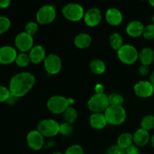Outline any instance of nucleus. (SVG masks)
Returning <instances> with one entry per match:
<instances>
[{
    "instance_id": "obj_1",
    "label": "nucleus",
    "mask_w": 154,
    "mask_h": 154,
    "mask_svg": "<svg viewBox=\"0 0 154 154\" xmlns=\"http://www.w3.org/2000/svg\"><path fill=\"white\" fill-rule=\"evenodd\" d=\"M35 84V77L29 72L17 73L11 78L8 88L11 95L14 97L22 98L25 96Z\"/></svg>"
},
{
    "instance_id": "obj_2",
    "label": "nucleus",
    "mask_w": 154,
    "mask_h": 154,
    "mask_svg": "<svg viewBox=\"0 0 154 154\" xmlns=\"http://www.w3.org/2000/svg\"><path fill=\"white\" fill-rule=\"evenodd\" d=\"M106 117L108 124L119 126L126 121V109L123 106H116V105H109L106 111L104 112Z\"/></svg>"
},
{
    "instance_id": "obj_3",
    "label": "nucleus",
    "mask_w": 154,
    "mask_h": 154,
    "mask_svg": "<svg viewBox=\"0 0 154 154\" xmlns=\"http://www.w3.org/2000/svg\"><path fill=\"white\" fill-rule=\"evenodd\" d=\"M117 55L121 63L128 66H131L135 64L138 60L139 52L135 46L126 44L123 45L117 51Z\"/></svg>"
},
{
    "instance_id": "obj_4",
    "label": "nucleus",
    "mask_w": 154,
    "mask_h": 154,
    "mask_svg": "<svg viewBox=\"0 0 154 154\" xmlns=\"http://www.w3.org/2000/svg\"><path fill=\"white\" fill-rule=\"evenodd\" d=\"M62 14L67 20L71 22H79L84 19V9L82 5L78 3H69L63 7Z\"/></svg>"
},
{
    "instance_id": "obj_5",
    "label": "nucleus",
    "mask_w": 154,
    "mask_h": 154,
    "mask_svg": "<svg viewBox=\"0 0 154 154\" xmlns=\"http://www.w3.org/2000/svg\"><path fill=\"white\" fill-rule=\"evenodd\" d=\"M60 124L52 118L41 120L37 126V130L46 138H53L60 134Z\"/></svg>"
},
{
    "instance_id": "obj_6",
    "label": "nucleus",
    "mask_w": 154,
    "mask_h": 154,
    "mask_svg": "<svg viewBox=\"0 0 154 154\" xmlns=\"http://www.w3.org/2000/svg\"><path fill=\"white\" fill-rule=\"evenodd\" d=\"M108 96L105 93L96 94L91 96L87 102L88 109L92 113H104L109 107Z\"/></svg>"
},
{
    "instance_id": "obj_7",
    "label": "nucleus",
    "mask_w": 154,
    "mask_h": 154,
    "mask_svg": "<svg viewBox=\"0 0 154 154\" xmlns=\"http://www.w3.org/2000/svg\"><path fill=\"white\" fill-rule=\"evenodd\" d=\"M57 17V11L53 5H45L37 11L35 14L36 22L38 24L45 26L54 22Z\"/></svg>"
},
{
    "instance_id": "obj_8",
    "label": "nucleus",
    "mask_w": 154,
    "mask_h": 154,
    "mask_svg": "<svg viewBox=\"0 0 154 154\" xmlns=\"http://www.w3.org/2000/svg\"><path fill=\"white\" fill-rule=\"evenodd\" d=\"M69 107L67 98L60 95L51 96L47 102V108L54 114H63Z\"/></svg>"
},
{
    "instance_id": "obj_9",
    "label": "nucleus",
    "mask_w": 154,
    "mask_h": 154,
    "mask_svg": "<svg viewBox=\"0 0 154 154\" xmlns=\"http://www.w3.org/2000/svg\"><path fill=\"white\" fill-rule=\"evenodd\" d=\"M44 68L47 73L50 75H56L60 73L63 67L62 60L57 54H50L47 55L43 62Z\"/></svg>"
},
{
    "instance_id": "obj_10",
    "label": "nucleus",
    "mask_w": 154,
    "mask_h": 154,
    "mask_svg": "<svg viewBox=\"0 0 154 154\" xmlns=\"http://www.w3.org/2000/svg\"><path fill=\"white\" fill-rule=\"evenodd\" d=\"M15 48L20 51V53L29 52L34 47V38L25 31L20 32L14 38Z\"/></svg>"
},
{
    "instance_id": "obj_11",
    "label": "nucleus",
    "mask_w": 154,
    "mask_h": 154,
    "mask_svg": "<svg viewBox=\"0 0 154 154\" xmlns=\"http://www.w3.org/2000/svg\"><path fill=\"white\" fill-rule=\"evenodd\" d=\"M45 143V137L37 129L29 131L26 135V144L32 150L35 151L42 150Z\"/></svg>"
},
{
    "instance_id": "obj_12",
    "label": "nucleus",
    "mask_w": 154,
    "mask_h": 154,
    "mask_svg": "<svg viewBox=\"0 0 154 154\" xmlns=\"http://www.w3.org/2000/svg\"><path fill=\"white\" fill-rule=\"evenodd\" d=\"M102 20V14L98 8H91L85 11L84 21L86 25L90 28H93L100 24Z\"/></svg>"
},
{
    "instance_id": "obj_13",
    "label": "nucleus",
    "mask_w": 154,
    "mask_h": 154,
    "mask_svg": "<svg viewBox=\"0 0 154 154\" xmlns=\"http://www.w3.org/2000/svg\"><path fill=\"white\" fill-rule=\"evenodd\" d=\"M134 93L138 97L147 99L154 93V87L149 81H139L134 85Z\"/></svg>"
},
{
    "instance_id": "obj_14",
    "label": "nucleus",
    "mask_w": 154,
    "mask_h": 154,
    "mask_svg": "<svg viewBox=\"0 0 154 154\" xmlns=\"http://www.w3.org/2000/svg\"><path fill=\"white\" fill-rule=\"evenodd\" d=\"M17 50L10 45L0 47V64L10 65L15 63L17 57Z\"/></svg>"
},
{
    "instance_id": "obj_15",
    "label": "nucleus",
    "mask_w": 154,
    "mask_h": 154,
    "mask_svg": "<svg viewBox=\"0 0 154 154\" xmlns=\"http://www.w3.org/2000/svg\"><path fill=\"white\" fill-rule=\"evenodd\" d=\"M106 22L111 26H118L123 20V15L121 11L117 8H110L105 14Z\"/></svg>"
},
{
    "instance_id": "obj_16",
    "label": "nucleus",
    "mask_w": 154,
    "mask_h": 154,
    "mask_svg": "<svg viewBox=\"0 0 154 154\" xmlns=\"http://www.w3.org/2000/svg\"><path fill=\"white\" fill-rule=\"evenodd\" d=\"M29 56L32 63L39 64L45 61L47 57L46 51L42 45H34V47L29 52Z\"/></svg>"
},
{
    "instance_id": "obj_17",
    "label": "nucleus",
    "mask_w": 154,
    "mask_h": 154,
    "mask_svg": "<svg viewBox=\"0 0 154 154\" xmlns=\"http://www.w3.org/2000/svg\"><path fill=\"white\" fill-rule=\"evenodd\" d=\"M144 29V26L141 21L132 20L126 25V32L129 37L136 38L143 35Z\"/></svg>"
},
{
    "instance_id": "obj_18",
    "label": "nucleus",
    "mask_w": 154,
    "mask_h": 154,
    "mask_svg": "<svg viewBox=\"0 0 154 154\" xmlns=\"http://www.w3.org/2000/svg\"><path fill=\"white\" fill-rule=\"evenodd\" d=\"M89 123L90 126L96 130H102L108 125L104 113H92L89 118Z\"/></svg>"
},
{
    "instance_id": "obj_19",
    "label": "nucleus",
    "mask_w": 154,
    "mask_h": 154,
    "mask_svg": "<svg viewBox=\"0 0 154 154\" xmlns=\"http://www.w3.org/2000/svg\"><path fill=\"white\" fill-rule=\"evenodd\" d=\"M133 143L137 147H144L150 142V132L147 130L139 128L133 134Z\"/></svg>"
},
{
    "instance_id": "obj_20",
    "label": "nucleus",
    "mask_w": 154,
    "mask_h": 154,
    "mask_svg": "<svg viewBox=\"0 0 154 154\" xmlns=\"http://www.w3.org/2000/svg\"><path fill=\"white\" fill-rule=\"evenodd\" d=\"M93 39L91 35L87 32H81L77 35L74 38V45L77 48L84 50L91 45Z\"/></svg>"
},
{
    "instance_id": "obj_21",
    "label": "nucleus",
    "mask_w": 154,
    "mask_h": 154,
    "mask_svg": "<svg viewBox=\"0 0 154 154\" xmlns=\"http://www.w3.org/2000/svg\"><path fill=\"white\" fill-rule=\"evenodd\" d=\"M138 60L141 65L150 66L154 61V51L149 47L142 48L139 51Z\"/></svg>"
},
{
    "instance_id": "obj_22",
    "label": "nucleus",
    "mask_w": 154,
    "mask_h": 154,
    "mask_svg": "<svg viewBox=\"0 0 154 154\" xmlns=\"http://www.w3.org/2000/svg\"><path fill=\"white\" fill-rule=\"evenodd\" d=\"M132 144H134L133 135L130 132H123L119 135L117 141V145H118L120 148L126 150Z\"/></svg>"
},
{
    "instance_id": "obj_23",
    "label": "nucleus",
    "mask_w": 154,
    "mask_h": 154,
    "mask_svg": "<svg viewBox=\"0 0 154 154\" xmlns=\"http://www.w3.org/2000/svg\"><path fill=\"white\" fill-rule=\"evenodd\" d=\"M89 67L90 71L96 75H103L106 71V64L103 60L100 59H94L91 60Z\"/></svg>"
},
{
    "instance_id": "obj_24",
    "label": "nucleus",
    "mask_w": 154,
    "mask_h": 154,
    "mask_svg": "<svg viewBox=\"0 0 154 154\" xmlns=\"http://www.w3.org/2000/svg\"><path fill=\"white\" fill-rule=\"evenodd\" d=\"M109 44L111 48L117 51L123 45V36L118 32H114L110 35Z\"/></svg>"
},
{
    "instance_id": "obj_25",
    "label": "nucleus",
    "mask_w": 154,
    "mask_h": 154,
    "mask_svg": "<svg viewBox=\"0 0 154 154\" xmlns=\"http://www.w3.org/2000/svg\"><path fill=\"white\" fill-rule=\"evenodd\" d=\"M63 119H64L65 122L70 124H73L75 123L78 117V113L77 110L75 109L74 107L69 106L67 109L66 110L64 113L63 114Z\"/></svg>"
},
{
    "instance_id": "obj_26",
    "label": "nucleus",
    "mask_w": 154,
    "mask_h": 154,
    "mask_svg": "<svg viewBox=\"0 0 154 154\" xmlns=\"http://www.w3.org/2000/svg\"><path fill=\"white\" fill-rule=\"evenodd\" d=\"M141 128L148 132L154 129V116L147 114L141 120Z\"/></svg>"
},
{
    "instance_id": "obj_27",
    "label": "nucleus",
    "mask_w": 154,
    "mask_h": 154,
    "mask_svg": "<svg viewBox=\"0 0 154 154\" xmlns=\"http://www.w3.org/2000/svg\"><path fill=\"white\" fill-rule=\"evenodd\" d=\"M15 63L20 68H26L31 63L29 56L27 53H20L17 54Z\"/></svg>"
},
{
    "instance_id": "obj_28",
    "label": "nucleus",
    "mask_w": 154,
    "mask_h": 154,
    "mask_svg": "<svg viewBox=\"0 0 154 154\" xmlns=\"http://www.w3.org/2000/svg\"><path fill=\"white\" fill-rule=\"evenodd\" d=\"M108 96L110 105L123 106V104L124 102V98L121 94L117 93H112L108 95Z\"/></svg>"
},
{
    "instance_id": "obj_29",
    "label": "nucleus",
    "mask_w": 154,
    "mask_h": 154,
    "mask_svg": "<svg viewBox=\"0 0 154 154\" xmlns=\"http://www.w3.org/2000/svg\"><path fill=\"white\" fill-rule=\"evenodd\" d=\"M74 129L73 126L70 123H68L66 122L60 123V134L63 136L69 137L73 134Z\"/></svg>"
},
{
    "instance_id": "obj_30",
    "label": "nucleus",
    "mask_w": 154,
    "mask_h": 154,
    "mask_svg": "<svg viewBox=\"0 0 154 154\" xmlns=\"http://www.w3.org/2000/svg\"><path fill=\"white\" fill-rule=\"evenodd\" d=\"M11 22L8 17L0 15V35L7 32L11 28Z\"/></svg>"
},
{
    "instance_id": "obj_31",
    "label": "nucleus",
    "mask_w": 154,
    "mask_h": 154,
    "mask_svg": "<svg viewBox=\"0 0 154 154\" xmlns=\"http://www.w3.org/2000/svg\"><path fill=\"white\" fill-rule=\"evenodd\" d=\"M24 31L29 34L30 35L33 36L38 32V24L37 22L35 21H29L27 23L25 26V29Z\"/></svg>"
},
{
    "instance_id": "obj_32",
    "label": "nucleus",
    "mask_w": 154,
    "mask_h": 154,
    "mask_svg": "<svg viewBox=\"0 0 154 154\" xmlns=\"http://www.w3.org/2000/svg\"><path fill=\"white\" fill-rule=\"evenodd\" d=\"M143 37L147 40H153L154 39V25L150 23L144 26Z\"/></svg>"
},
{
    "instance_id": "obj_33",
    "label": "nucleus",
    "mask_w": 154,
    "mask_h": 154,
    "mask_svg": "<svg viewBox=\"0 0 154 154\" xmlns=\"http://www.w3.org/2000/svg\"><path fill=\"white\" fill-rule=\"evenodd\" d=\"M64 154H84V148L80 144H72L66 149Z\"/></svg>"
},
{
    "instance_id": "obj_34",
    "label": "nucleus",
    "mask_w": 154,
    "mask_h": 154,
    "mask_svg": "<svg viewBox=\"0 0 154 154\" xmlns=\"http://www.w3.org/2000/svg\"><path fill=\"white\" fill-rule=\"evenodd\" d=\"M11 96V92L8 87L0 85V103L6 102Z\"/></svg>"
},
{
    "instance_id": "obj_35",
    "label": "nucleus",
    "mask_w": 154,
    "mask_h": 154,
    "mask_svg": "<svg viewBox=\"0 0 154 154\" xmlns=\"http://www.w3.org/2000/svg\"><path fill=\"white\" fill-rule=\"evenodd\" d=\"M107 154H126V151L123 149L120 148L118 145L114 144L108 149Z\"/></svg>"
},
{
    "instance_id": "obj_36",
    "label": "nucleus",
    "mask_w": 154,
    "mask_h": 154,
    "mask_svg": "<svg viewBox=\"0 0 154 154\" xmlns=\"http://www.w3.org/2000/svg\"><path fill=\"white\" fill-rule=\"evenodd\" d=\"M138 72L139 74L142 76H146V75L150 74V67L148 66H144V65H141L138 68Z\"/></svg>"
},
{
    "instance_id": "obj_37",
    "label": "nucleus",
    "mask_w": 154,
    "mask_h": 154,
    "mask_svg": "<svg viewBox=\"0 0 154 154\" xmlns=\"http://www.w3.org/2000/svg\"><path fill=\"white\" fill-rule=\"evenodd\" d=\"M125 151H126V154H140L138 147H137L135 144L131 145Z\"/></svg>"
},
{
    "instance_id": "obj_38",
    "label": "nucleus",
    "mask_w": 154,
    "mask_h": 154,
    "mask_svg": "<svg viewBox=\"0 0 154 154\" xmlns=\"http://www.w3.org/2000/svg\"><path fill=\"white\" fill-rule=\"evenodd\" d=\"M95 93L96 94H103L105 93V87L102 84H96L94 87Z\"/></svg>"
},
{
    "instance_id": "obj_39",
    "label": "nucleus",
    "mask_w": 154,
    "mask_h": 154,
    "mask_svg": "<svg viewBox=\"0 0 154 154\" xmlns=\"http://www.w3.org/2000/svg\"><path fill=\"white\" fill-rule=\"evenodd\" d=\"M11 0H0V8H8L11 5Z\"/></svg>"
},
{
    "instance_id": "obj_40",
    "label": "nucleus",
    "mask_w": 154,
    "mask_h": 154,
    "mask_svg": "<svg viewBox=\"0 0 154 154\" xmlns=\"http://www.w3.org/2000/svg\"><path fill=\"white\" fill-rule=\"evenodd\" d=\"M54 145H55V141L53 139H51V140H48L47 142L45 143V146H44V147L46 149H51L52 147H54Z\"/></svg>"
},
{
    "instance_id": "obj_41",
    "label": "nucleus",
    "mask_w": 154,
    "mask_h": 154,
    "mask_svg": "<svg viewBox=\"0 0 154 154\" xmlns=\"http://www.w3.org/2000/svg\"><path fill=\"white\" fill-rule=\"evenodd\" d=\"M17 99H18L17 98L14 97V96H11H11L9 97V99H8V101L6 102H7L8 105H14L15 103H16V102H17Z\"/></svg>"
},
{
    "instance_id": "obj_42",
    "label": "nucleus",
    "mask_w": 154,
    "mask_h": 154,
    "mask_svg": "<svg viewBox=\"0 0 154 154\" xmlns=\"http://www.w3.org/2000/svg\"><path fill=\"white\" fill-rule=\"evenodd\" d=\"M149 81L151 83L152 85H153L154 87V71H153V72H152L151 73H150V80H149Z\"/></svg>"
},
{
    "instance_id": "obj_43",
    "label": "nucleus",
    "mask_w": 154,
    "mask_h": 154,
    "mask_svg": "<svg viewBox=\"0 0 154 154\" xmlns=\"http://www.w3.org/2000/svg\"><path fill=\"white\" fill-rule=\"evenodd\" d=\"M68 103H69V106H72L75 104V99L73 98H67Z\"/></svg>"
},
{
    "instance_id": "obj_44",
    "label": "nucleus",
    "mask_w": 154,
    "mask_h": 154,
    "mask_svg": "<svg viewBox=\"0 0 154 154\" xmlns=\"http://www.w3.org/2000/svg\"><path fill=\"white\" fill-rule=\"evenodd\" d=\"M150 143H151L152 147H153V148L154 149V134L152 135L151 138H150Z\"/></svg>"
},
{
    "instance_id": "obj_45",
    "label": "nucleus",
    "mask_w": 154,
    "mask_h": 154,
    "mask_svg": "<svg viewBox=\"0 0 154 154\" xmlns=\"http://www.w3.org/2000/svg\"><path fill=\"white\" fill-rule=\"evenodd\" d=\"M149 4H150L152 7L154 8V0H150V1H149Z\"/></svg>"
},
{
    "instance_id": "obj_46",
    "label": "nucleus",
    "mask_w": 154,
    "mask_h": 154,
    "mask_svg": "<svg viewBox=\"0 0 154 154\" xmlns=\"http://www.w3.org/2000/svg\"><path fill=\"white\" fill-rule=\"evenodd\" d=\"M51 154H64V153H61V152H59V151H55V152H54V153H52Z\"/></svg>"
},
{
    "instance_id": "obj_47",
    "label": "nucleus",
    "mask_w": 154,
    "mask_h": 154,
    "mask_svg": "<svg viewBox=\"0 0 154 154\" xmlns=\"http://www.w3.org/2000/svg\"><path fill=\"white\" fill-rule=\"evenodd\" d=\"M152 23H153L154 25V15L153 17H152Z\"/></svg>"
}]
</instances>
